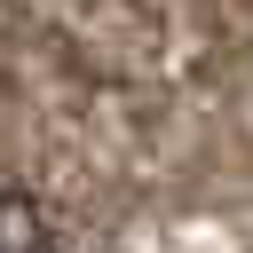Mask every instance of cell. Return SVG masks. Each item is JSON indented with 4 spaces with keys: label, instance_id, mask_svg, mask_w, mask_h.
Returning a JSON list of instances; mask_svg holds the SVG:
<instances>
[{
    "label": "cell",
    "instance_id": "6da1fadb",
    "mask_svg": "<svg viewBox=\"0 0 253 253\" xmlns=\"http://www.w3.org/2000/svg\"><path fill=\"white\" fill-rule=\"evenodd\" d=\"M0 253H63L55 245V221L24 190H0Z\"/></svg>",
    "mask_w": 253,
    "mask_h": 253
}]
</instances>
